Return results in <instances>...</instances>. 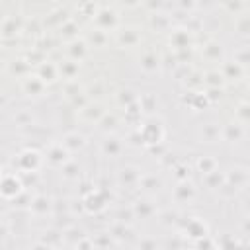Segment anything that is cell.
<instances>
[{"instance_id":"2","label":"cell","mask_w":250,"mask_h":250,"mask_svg":"<svg viewBox=\"0 0 250 250\" xmlns=\"http://www.w3.org/2000/svg\"><path fill=\"white\" fill-rule=\"evenodd\" d=\"M31 209H33L35 213H39V209H49V201H47L45 197H37V199L31 203Z\"/></svg>"},{"instance_id":"6","label":"cell","mask_w":250,"mask_h":250,"mask_svg":"<svg viewBox=\"0 0 250 250\" xmlns=\"http://www.w3.org/2000/svg\"><path fill=\"white\" fill-rule=\"evenodd\" d=\"M49 158H51L53 162H61V160H64V158H61V152H59L57 148H53V150H51V154H49Z\"/></svg>"},{"instance_id":"7","label":"cell","mask_w":250,"mask_h":250,"mask_svg":"<svg viewBox=\"0 0 250 250\" xmlns=\"http://www.w3.org/2000/svg\"><path fill=\"white\" fill-rule=\"evenodd\" d=\"M33 250H51L47 244H37V246H33Z\"/></svg>"},{"instance_id":"3","label":"cell","mask_w":250,"mask_h":250,"mask_svg":"<svg viewBox=\"0 0 250 250\" xmlns=\"http://www.w3.org/2000/svg\"><path fill=\"white\" fill-rule=\"evenodd\" d=\"M213 166H215V162H213L211 158H203V160H199V170H203L205 174H211V172H213Z\"/></svg>"},{"instance_id":"5","label":"cell","mask_w":250,"mask_h":250,"mask_svg":"<svg viewBox=\"0 0 250 250\" xmlns=\"http://www.w3.org/2000/svg\"><path fill=\"white\" fill-rule=\"evenodd\" d=\"M45 76H49V80H53L55 78V70H53V66H43V70H41V80H47Z\"/></svg>"},{"instance_id":"1","label":"cell","mask_w":250,"mask_h":250,"mask_svg":"<svg viewBox=\"0 0 250 250\" xmlns=\"http://www.w3.org/2000/svg\"><path fill=\"white\" fill-rule=\"evenodd\" d=\"M20 182L16 180V176H4L2 180V193L6 197H16L20 193Z\"/></svg>"},{"instance_id":"4","label":"cell","mask_w":250,"mask_h":250,"mask_svg":"<svg viewBox=\"0 0 250 250\" xmlns=\"http://www.w3.org/2000/svg\"><path fill=\"white\" fill-rule=\"evenodd\" d=\"M25 88H27V92H31V90H35V92H39V90L43 88V84H41V82H37V80L33 78V80H27V84H25Z\"/></svg>"}]
</instances>
